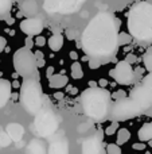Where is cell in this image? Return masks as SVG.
<instances>
[{
	"mask_svg": "<svg viewBox=\"0 0 152 154\" xmlns=\"http://www.w3.org/2000/svg\"><path fill=\"white\" fill-rule=\"evenodd\" d=\"M5 48H7V39L0 35V53H3L5 50Z\"/></svg>",
	"mask_w": 152,
	"mask_h": 154,
	"instance_id": "cell-34",
	"label": "cell"
},
{
	"mask_svg": "<svg viewBox=\"0 0 152 154\" xmlns=\"http://www.w3.org/2000/svg\"><path fill=\"white\" fill-rule=\"evenodd\" d=\"M151 126H152V123H151Z\"/></svg>",
	"mask_w": 152,
	"mask_h": 154,
	"instance_id": "cell-53",
	"label": "cell"
},
{
	"mask_svg": "<svg viewBox=\"0 0 152 154\" xmlns=\"http://www.w3.org/2000/svg\"><path fill=\"white\" fill-rule=\"evenodd\" d=\"M34 56H35V60H37V61H39V60H45V58H43V53H42L40 50L35 51Z\"/></svg>",
	"mask_w": 152,
	"mask_h": 154,
	"instance_id": "cell-38",
	"label": "cell"
},
{
	"mask_svg": "<svg viewBox=\"0 0 152 154\" xmlns=\"http://www.w3.org/2000/svg\"><path fill=\"white\" fill-rule=\"evenodd\" d=\"M67 84H69V79L62 73H54L48 79V87L53 88V89H61V88L66 87Z\"/></svg>",
	"mask_w": 152,
	"mask_h": 154,
	"instance_id": "cell-17",
	"label": "cell"
},
{
	"mask_svg": "<svg viewBox=\"0 0 152 154\" xmlns=\"http://www.w3.org/2000/svg\"><path fill=\"white\" fill-rule=\"evenodd\" d=\"M5 133L12 142H19L24 135V127L19 123H10L5 128Z\"/></svg>",
	"mask_w": 152,
	"mask_h": 154,
	"instance_id": "cell-14",
	"label": "cell"
},
{
	"mask_svg": "<svg viewBox=\"0 0 152 154\" xmlns=\"http://www.w3.org/2000/svg\"><path fill=\"white\" fill-rule=\"evenodd\" d=\"M35 130L40 137H50L58 130V119L51 109H40L35 118Z\"/></svg>",
	"mask_w": 152,
	"mask_h": 154,
	"instance_id": "cell-7",
	"label": "cell"
},
{
	"mask_svg": "<svg viewBox=\"0 0 152 154\" xmlns=\"http://www.w3.org/2000/svg\"><path fill=\"white\" fill-rule=\"evenodd\" d=\"M148 146L152 147V139H151V141H148Z\"/></svg>",
	"mask_w": 152,
	"mask_h": 154,
	"instance_id": "cell-51",
	"label": "cell"
},
{
	"mask_svg": "<svg viewBox=\"0 0 152 154\" xmlns=\"http://www.w3.org/2000/svg\"><path fill=\"white\" fill-rule=\"evenodd\" d=\"M46 75H47V77L50 79V77L54 75V68H53V66H48V68H47V73H46Z\"/></svg>",
	"mask_w": 152,
	"mask_h": 154,
	"instance_id": "cell-39",
	"label": "cell"
},
{
	"mask_svg": "<svg viewBox=\"0 0 152 154\" xmlns=\"http://www.w3.org/2000/svg\"><path fill=\"white\" fill-rule=\"evenodd\" d=\"M63 93L62 92H57V93H54V97L57 99V100H61V99H63Z\"/></svg>",
	"mask_w": 152,
	"mask_h": 154,
	"instance_id": "cell-40",
	"label": "cell"
},
{
	"mask_svg": "<svg viewBox=\"0 0 152 154\" xmlns=\"http://www.w3.org/2000/svg\"><path fill=\"white\" fill-rule=\"evenodd\" d=\"M77 37H78V31H77V30H74V29L66 30V38H67V39L74 41Z\"/></svg>",
	"mask_w": 152,
	"mask_h": 154,
	"instance_id": "cell-30",
	"label": "cell"
},
{
	"mask_svg": "<svg viewBox=\"0 0 152 154\" xmlns=\"http://www.w3.org/2000/svg\"><path fill=\"white\" fill-rule=\"evenodd\" d=\"M70 58H73V60H78V54L75 53V51H72V53H70Z\"/></svg>",
	"mask_w": 152,
	"mask_h": 154,
	"instance_id": "cell-42",
	"label": "cell"
},
{
	"mask_svg": "<svg viewBox=\"0 0 152 154\" xmlns=\"http://www.w3.org/2000/svg\"><path fill=\"white\" fill-rule=\"evenodd\" d=\"M13 68H15V72L24 79H39L34 53L24 46L18 49L13 54Z\"/></svg>",
	"mask_w": 152,
	"mask_h": 154,
	"instance_id": "cell-5",
	"label": "cell"
},
{
	"mask_svg": "<svg viewBox=\"0 0 152 154\" xmlns=\"http://www.w3.org/2000/svg\"><path fill=\"white\" fill-rule=\"evenodd\" d=\"M13 3L11 0H0V19L10 18Z\"/></svg>",
	"mask_w": 152,
	"mask_h": 154,
	"instance_id": "cell-20",
	"label": "cell"
},
{
	"mask_svg": "<svg viewBox=\"0 0 152 154\" xmlns=\"http://www.w3.org/2000/svg\"><path fill=\"white\" fill-rule=\"evenodd\" d=\"M72 88H73L72 85H69V84H67V85H66V92H70V91H72Z\"/></svg>",
	"mask_w": 152,
	"mask_h": 154,
	"instance_id": "cell-48",
	"label": "cell"
},
{
	"mask_svg": "<svg viewBox=\"0 0 152 154\" xmlns=\"http://www.w3.org/2000/svg\"><path fill=\"white\" fill-rule=\"evenodd\" d=\"M132 42V37L128 32H118L117 35V45L118 46H125Z\"/></svg>",
	"mask_w": 152,
	"mask_h": 154,
	"instance_id": "cell-24",
	"label": "cell"
},
{
	"mask_svg": "<svg viewBox=\"0 0 152 154\" xmlns=\"http://www.w3.org/2000/svg\"><path fill=\"white\" fill-rule=\"evenodd\" d=\"M19 7H20V12L26 16V19L34 18L38 14V3L35 0H24V2H20Z\"/></svg>",
	"mask_w": 152,
	"mask_h": 154,
	"instance_id": "cell-13",
	"label": "cell"
},
{
	"mask_svg": "<svg viewBox=\"0 0 152 154\" xmlns=\"http://www.w3.org/2000/svg\"><path fill=\"white\" fill-rule=\"evenodd\" d=\"M46 65V61L45 60H39V61H37V68H42Z\"/></svg>",
	"mask_w": 152,
	"mask_h": 154,
	"instance_id": "cell-41",
	"label": "cell"
},
{
	"mask_svg": "<svg viewBox=\"0 0 152 154\" xmlns=\"http://www.w3.org/2000/svg\"><path fill=\"white\" fill-rule=\"evenodd\" d=\"M142 85L144 88H147L150 92H152V73H148L147 76L143 77L142 80Z\"/></svg>",
	"mask_w": 152,
	"mask_h": 154,
	"instance_id": "cell-27",
	"label": "cell"
},
{
	"mask_svg": "<svg viewBox=\"0 0 152 154\" xmlns=\"http://www.w3.org/2000/svg\"><path fill=\"white\" fill-rule=\"evenodd\" d=\"M43 20L40 16H34V18L24 19L20 22V30L27 35V37H38L43 31Z\"/></svg>",
	"mask_w": 152,
	"mask_h": 154,
	"instance_id": "cell-10",
	"label": "cell"
},
{
	"mask_svg": "<svg viewBox=\"0 0 152 154\" xmlns=\"http://www.w3.org/2000/svg\"><path fill=\"white\" fill-rule=\"evenodd\" d=\"M19 97V95H18V93H13V95H12V100H16V99H18Z\"/></svg>",
	"mask_w": 152,
	"mask_h": 154,
	"instance_id": "cell-49",
	"label": "cell"
},
{
	"mask_svg": "<svg viewBox=\"0 0 152 154\" xmlns=\"http://www.w3.org/2000/svg\"><path fill=\"white\" fill-rule=\"evenodd\" d=\"M34 43L37 46H39V48H42V46H45L46 43H47V41H46L45 37H42V35H38V37L35 38V42Z\"/></svg>",
	"mask_w": 152,
	"mask_h": 154,
	"instance_id": "cell-31",
	"label": "cell"
},
{
	"mask_svg": "<svg viewBox=\"0 0 152 154\" xmlns=\"http://www.w3.org/2000/svg\"><path fill=\"white\" fill-rule=\"evenodd\" d=\"M132 147H133L135 150H140V152H142V150H144L145 147H147V145L143 143V142H139V143H133Z\"/></svg>",
	"mask_w": 152,
	"mask_h": 154,
	"instance_id": "cell-35",
	"label": "cell"
},
{
	"mask_svg": "<svg viewBox=\"0 0 152 154\" xmlns=\"http://www.w3.org/2000/svg\"><path fill=\"white\" fill-rule=\"evenodd\" d=\"M102 152V135H100L98 133L83 141L82 154H104Z\"/></svg>",
	"mask_w": 152,
	"mask_h": 154,
	"instance_id": "cell-11",
	"label": "cell"
},
{
	"mask_svg": "<svg viewBox=\"0 0 152 154\" xmlns=\"http://www.w3.org/2000/svg\"><path fill=\"white\" fill-rule=\"evenodd\" d=\"M11 138L7 135L5 131H0V147H8L11 145Z\"/></svg>",
	"mask_w": 152,
	"mask_h": 154,
	"instance_id": "cell-26",
	"label": "cell"
},
{
	"mask_svg": "<svg viewBox=\"0 0 152 154\" xmlns=\"http://www.w3.org/2000/svg\"><path fill=\"white\" fill-rule=\"evenodd\" d=\"M117 130H118V123L117 122H112L110 123V126H108V127L105 128V134H107V135H113Z\"/></svg>",
	"mask_w": 152,
	"mask_h": 154,
	"instance_id": "cell-29",
	"label": "cell"
},
{
	"mask_svg": "<svg viewBox=\"0 0 152 154\" xmlns=\"http://www.w3.org/2000/svg\"><path fill=\"white\" fill-rule=\"evenodd\" d=\"M20 104L28 114L37 115L42 108V88L38 80L24 79L19 93Z\"/></svg>",
	"mask_w": 152,
	"mask_h": 154,
	"instance_id": "cell-4",
	"label": "cell"
},
{
	"mask_svg": "<svg viewBox=\"0 0 152 154\" xmlns=\"http://www.w3.org/2000/svg\"><path fill=\"white\" fill-rule=\"evenodd\" d=\"M3 76V72H0V77H1Z\"/></svg>",
	"mask_w": 152,
	"mask_h": 154,
	"instance_id": "cell-52",
	"label": "cell"
},
{
	"mask_svg": "<svg viewBox=\"0 0 152 154\" xmlns=\"http://www.w3.org/2000/svg\"><path fill=\"white\" fill-rule=\"evenodd\" d=\"M124 61L128 62L129 65H132V64H135V62H137V57L135 56V54H127V57H125Z\"/></svg>",
	"mask_w": 152,
	"mask_h": 154,
	"instance_id": "cell-32",
	"label": "cell"
},
{
	"mask_svg": "<svg viewBox=\"0 0 152 154\" xmlns=\"http://www.w3.org/2000/svg\"><path fill=\"white\" fill-rule=\"evenodd\" d=\"M143 62H144L145 69L150 73H152V51H147V53L143 56Z\"/></svg>",
	"mask_w": 152,
	"mask_h": 154,
	"instance_id": "cell-25",
	"label": "cell"
},
{
	"mask_svg": "<svg viewBox=\"0 0 152 154\" xmlns=\"http://www.w3.org/2000/svg\"><path fill=\"white\" fill-rule=\"evenodd\" d=\"M129 139H131V133H129L128 128H118L117 130V139H116L117 143L116 145L121 146V145L127 143Z\"/></svg>",
	"mask_w": 152,
	"mask_h": 154,
	"instance_id": "cell-22",
	"label": "cell"
},
{
	"mask_svg": "<svg viewBox=\"0 0 152 154\" xmlns=\"http://www.w3.org/2000/svg\"><path fill=\"white\" fill-rule=\"evenodd\" d=\"M128 30L131 37L140 42H152V4L140 2L128 12Z\"/></svg>",
	"mask_w": 152,
	"mask_h": 154,
	"instance_id": "cell-3",
	"label": "cell"
},
{
	"mask_svg": "<svg viewBox=\"0 0 152 154\" xmlns=\"http://www.w3.org/2000/svg\"><path fill=\"white\" fill-rule=\"evenodd\" d=\"M48 154H69V143H67V138L57 139L53 142L48 150Z\"/></svg>",
	"mask_w": 152,
	"mask_h": 154,
	"instance_id": "cell-16",
	"label": "cell"
},
{
	"mask_svg": "<svg viewBox=\"0 0 152 154\" xmlns=\"http://www.w3.org/2000/svg\"><path fill=\"white\" fill-rule=\"evenodd\" d=\"M109 75L121 85H129L135 81L133 68H132V65H129L128 62L124 61V60L117 62L115 69L110 70Z\"/></svg>",
	"mask_w": 152,
	"mask_h": 154,
	"instance_id": "cell-8",
	"label": "cell"
},
{
	"mask_svg": "<svg viewBox=\"0 0 152 154\" xmlns=\"http://www.w3.org/2000/svg\"><path fill=\"white\" fill-rule=\"evenodd\" d=\"M27 154H46V149H45V146H43L42 142L34 139V141L28 145Z\"/></svg>",
	"mask_w": 152,
	"mask_h": 154,
	"instance_id": "cell-21",
	"label": "cell"
},
{
	"mask_svg": "<svg viewBox=\"0 0 152 154\" xmlns=\"http://www.w3.org/2000/svg\"><path fill=\"white\" fill-rule=\"evenodd\" d=\"M78 92V89L77 88H72V91H70V93H73V95H75V93Z\"/></svg>",
	"mask_w": 152,
	"mask_h": 154,
	"instance_id": "cell-47",
	"label": "cell"
},
{
	"mask_svg": "<svg viewBox=\"0 0 152 154\" xmlns=\"http://www.w3.org/2000/svg\"><path fill=\"white\" fill-rule=\"evenodd\" d=\"M11 91H12L11 82L5 79H0V108H3L8 103L11 97Z\"/></svg>",
	"mask_w": 152,
	"mask_h": 154,
	"instance_id": "cell-15",
	"label": "cell"
},
{
	"mask_svg": "<svg viewBox=\"0 0 152 154\" xmlns=\"http://www.w3.org/2000/svg\"><path fill=\"white\" fill-rule=\"evenodd\" d=\"M47 45L53 51H59L62 49V46H63V37L61 34L51 35L47 41Z\"/></svg>",
	"mask_w": 152,
	"mask_h": 154,
	"instance_id": "cell-19",
	"label": "cell"
},
{
	"mask_svg": "<svg viewBox=\"0 0 152 154\" xmlns=\"http://www.w3.org/2000/svg\"><path fill=\"white\" fill-rule=\"evenodd\" d=\"M101 64L102 62L97 61V60H90L89 58V68H90V69H97V68L101 66Z\"/></svg>",
	"mask_w": 152,
	"mask_h": 154,
	"instance_id": "cell-33",
	"label": "cell"
},
{
	"mask_svg": "<svg viewBox=\"0 0 152 154\" xmlns=\"http://www.w3.org/2000/svg\"><path fill=\"white\" fill-rule=\"evenodd\" d=\"M137 137H139V141L144 143L145 141H151L152 139V126L151 123H144V125L140 127L139 133H137Z\"/></svg>",
	"mask_w": 152,
	"mask_h": 154,
	"instance_id": "cell-18",
	"label": "cell"
},
{
	"mask_svg": "<svg viewBox=\"0 0 152 154\" xmlns=\"http://www.w3.org/2000/svg\"><path fill=\"white\" fill-rule=\"evenodd\" d=\"M129 99L135 101L144 112L152 107V92H150L142 84L132 88L131 92H129Z\"/></svg>",
	"mask_w": 152,
	"mask_h": 154,
	"instance_id": "cell-9",
	"label": "cell"
},
{
	"mask_svg": "<svg viewBox=\"0 0 152 154\" xmlns=\"http://www.w3.org/2000/svg\"><path fill=\"white\" fill-rule=\"evenodd\" d=\"M82 0H63V2H59L58 0V7H57V12L63 14V15H69V14H74L78 12L81 10V7L83 5Z\"/></svg>",
	"mask_w": 152,
	"mask_h": 154,
	"instance_id": "cell-12",
	"label": "cell"
},
{
	"mask_svg": "<svg viewBox=\"0 0 152 154\" xmlns=\"http://www.w3.org/2000/svg\"><path fill=\"white\" fill-rule=\"evenodd\" d=\"M121 22L110 12H98L85 27L81 35V48L86 57L107 62L117 50V35Z\"/></svg>",
	"mask_w": 152,
	"mask_h": 154,
	"instance_id": "cell-1",
	"label": "cell"
},
{
	"mask_svg": "<svg viewBox=\"0 0 152 154\" xmlns=\"http://www.w3.org/2000/svg\"><path fill=\"white\" fill-rule=\"evenodd\" d=\"M143 109L129 97H123L116 100L110 108V120L112 122H124L143 114Z\"/></svg>",
	"mask_w": 152,
	"mask_h": 154,
	"instance_id": "cell-6",
	"label": "cell"
},
{
	"mask_svg": "<svg viewBox=\"0 0 152 154\" xmlns=\"http://www.w3.org/2000/svg\"><path fill=\"white\" fill-rule=\"evenodd\" d=\"M13 22H15V19H13V18H7V24H8V26L13 24Z\"/></svg>",
	"mask_w": 152,
	"mask_h": 154,
	"instance_id": "cell-46",
	"label": "cell"
},
{
	"mask_svg": "<svg viewBox=\"0 0 152 154\" xmlns=\"http://www.w3.org/2000/svg\"><path fill=\"white\" fill-rule=\"evenodd\" d=\"M12 77H13V79H15V80H16V79H18V77H19V75H18V73H16V72H15V73H12Z\"/></svg>",
	"mask_w": 152,
	"mask_h": 154,
	"instance_id": "cell-50",
	"label": "cell"
},
{
	"mask_svg": "<svg viewBox=\"0 0 152 154\" xmlns=\"http://www.w3.org/2000/svg\"><path fill=\"white\" fill-rule=\"evenodd\" d=\"M89 85H90V88H97L98 87V84H97L96 81H89Z\"/></svg>",
	"mask_w": 152,
	"mask_h": 154,
	"instance_id": "cell-45",
	"label": "cell"
},
{
	"mask_svg": "<svg viewBox=\"0 0 152 154\" xmlns=\"http://www.w3.org/2000/svg\"><path fill=\"white\" fill-rule=\"evenodd\" d=\"M34 45H35V43H34V41H32V38L31 37H27L26 38V46H24V48L30 50V49H31Z\"/></svg>",
	"mask_w": 152,
	"mask_h": 154,
	"instance_id": "cell-36",
	"label": "cell"
},
{
	"mask_svg": "<svg viewBox=\"0 0 152 154\" xmlns=\"http://www.w3.org/2000/svg\"><path fill=\"white\" fill-rule=\"evenodd\" d=\"M144 114H145V115H147V116H150V118H152V107H151V108H148V109H147V111H145V112H144Z\"/></svg>",
	"mask_w": 152,
	"mask_h": 154,
	"instance_id": "cell-44",
	"label": "cell"
},
{
	"mask_svg": "<svg viewBox=\"0 0 152 154\" xmlns=\"http://www.w3.org/2000/svg\"><path fill=\"white\" fill-rule=\"evenodd\" d=\"M107 154H121V147L116 143H109L107 146Z\"/></svg>",
	"mask_w": 152,
	"mask_h": 154,
	"instance_id": "cell-28",
	"label": "cell"
},
{
	"mask_svg": "<svg viewBox=\"0 0 152 154\" xmlns=\"http://www.w3.org/2000/svg\"><path fill=\"white\" fill-rule=\"evenodd\" d=\"M97 84H98V87H100V88H102V89H105V87H108V84H109V81H108L107 79H101L98 82H97Z\"/></svg>",
	"mask_w": 152,
	"mask_h": 154,
	"instance_id": "cell-37",
	"label": "cell"
},
{
	"mask_svg": "<svg viewBox=\"0 0 152 154\" xmlns=\"http://www.w3.org/2000/svg\"><path fill=\"white\" fill-rule=\"evenodd\" d=\"M70 72H72V77L75 80H81L83 77V70H82V65L78 61H74L72 64V68H70Z\"/></svg>",
	"mask_w": 152,
	"mask_h": 154,
	"instance_id": "cell-23",
	"label": "cell"
},
{
	"mask_svg": "<svg viewBox=\"0 0 152 154\" xmlns=\"http://www.w3.org/2000/svg\"><path fill=\"white\" fill-rule=\"evenodd\" d=\"M83 112L94 122H104L109 118L112 101L110 93L102 88H88L81 95Z\"/></svg>",
	"mask_w": 152,
	"mask_h": 154,
	"instance_id": "cell-2",
	"label": "cell"
},
{
	"mask_svg": "<svg viewBox=\"0 0 152 154\" xmlns=\"http://www.w3.org/2000/svg\"><path fill=\"white\" fill-rule=\"evenodd\" d=\"M11 87H12V88H20V84H19V81H16V80H15V81L11 84Z\"/></svg>",
	"mask_w": 152,
	"mask_h": 154,
	"instance_id": "cell-43",
	"label": "cell"
}]
</instances>
